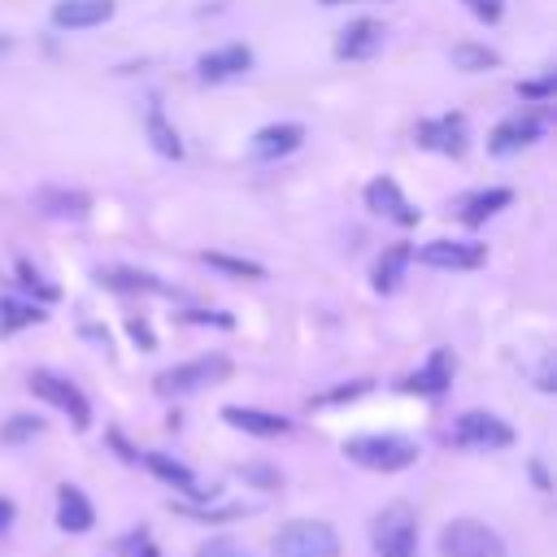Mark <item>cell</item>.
Segmentation results:
<instances>
[{
    "label": "cell",
    "mask_w": 557,
    "mask_h": 557,
    "mask_svg": "<svg viewBox=\"0 0 557 557\" xmlns=\"http://www.w3.org/2000/svg\"><path fill=\"white\" fill-rule=\"evenodd\" d=\"M374 557H413L418 553V513L405 500H392L370 522Z\"/></svg>",
    "instance_id": "obj_1"
},
{
    "label": "cell",
    "mask_w": 557,
    "mask_h": 557,
    "mask_svg": "<svg viewBox=\"0 0 557 557\" xmlns=\"http://www.w3.org/2000/svg\"><path fill=\"white\" fill-rule=\"evenodd\" d=\"M344 457L357 461L361 470H379V474H396L405 466L418 461V444L405 435H357L344 444Z\"/></svg>",
    "instance_id": "obj_2"
},
{
    "label": "cell",
    "mask_w": 557,
    "mask_h": 557,
    "mask_svg": "<svg viewBox=\"0 0 557 557\" xmlns=\"http://www.w3.org/2000/svg\"><path fill=\"white\" fill-rule=\"evenodd\" d=\"M274 557H339V535L322 518H292L274 535Z\"/></svg>",
    "instance_id": "obj_3"
},
{
    "label": "cell",
    "mask_w": 557,
    "mask_h": 557,
    "mask_svg": "<svg viewBox=\"0 0 557 557\" xmlns=\"http://www.w3.org/2000/svg\"><path fill=\"white\" fill-rule=\"evenodd\" d=\"M440 557H505V540L479 518H453L440 531Z\"/></svg>",
    "instance_id": "obj_4"
},
{
    "label": "cell",
    "mask_w": 557,
    "mask_h": 557,
    "mask_svg": "<svg viewBox=\"0 0 557 557\" xmlns=\"http://www.w3.org/2000/svg\"><path fill=\"white\" fill-rule=\"evenodd\" d=\"M231 374V361L222 352H209V357H196V361H183V366H170L157 374V392L161 396H187V392H200L218 379Z\"/></svg>",
    "instance_id": "obj_5"
},
{
    "label": "cell",
    "mask_w": 557,
    "mask_h": 557,
    "mask_svg": "<svg viewBox=\"0 0 557 557\" xmlns=\"http://www.w3.org/2000/svg\"><path fill=\"white\" fill-rule=\"evenodd\" d=\"M448 440L461 448H509L513 444V426L487 409H470L448 426Z\"/></svg>",
    "instance_id": "obj_6"
},
{
    "label": "cell",
    "mask_w": 557,
    "mask_h": 557,
    "mask_svg": "<svg viewBox=\"0 0 557 557\" xmlns=\"http://www.w3.org/2000/svg\"><path fill=\"white\" fill-rule=\"evenodd\" d=\"M26 387H30L39 400H48L52 409H61L78 431H83V426H91V405H87V396H83L70 379H61V374H52V370H35Z\"/></svg>",
    "instance_id": "obj_7"
},
{
    "label": "cell",
    "mask_w": 557,
    "mask_h": 557,
    "mask_svg": "<svg viewBox=\"0 0 557 557\" xmlns=\"http://www.w3.org/2000/svg\"><path fill=\"white\" fill-rule=\"evenodd\" d=\"M366 209H374L379 218H392L396 226H418V218H422V209L400 191V183L396 178H374L370 187H366Z\"/></svg>",
    "instance_id": "obj_8"
},
{
    "label": "cell",
    "mask_w": 557,
    "mask_h": 557,
    "mask_svg": "<svg viewBox=\"0 0 557 557\" xmlns=\"http://www.w3.org/2000/svg\"><path fill=\"white\" fill-rule=\"evenodd\" d=\"M483 257H487V248L474 239H431L418 248V261L431 270H474V265H483Z\"/></svg>",
    "instance_id": "obj_9"
},
{
    "label": "cell",
    "mask_w": 557,
    "mask_h": 557,
    "mask_svg": "<svg viewBox=\"0 0 557 557\" xmlns=\"http://www.w3.org/2000/svg\"><path fill=\"white\" fill-rule=\"evenodd\" d=\"M453 370H457L453 348H431V357L405 379V392H418V396H444L448 383H453Z\"/></svg>",
    "instance_id": "obj_10"
},
{
    "label": "cell",
    "mask_w": 557,
    "mask_h": 557,
    "mask_svg": "<svg viewBox=\"0 0 557 557\" xmlns=\"http://www.w3.org/2000/svg\"><path fill=\"white\" fill-rule=\"evenodd\" d=\"M383 22H374V17H357V22H348L344 30H339V39H335V57L339 61H366V57H374L379 48H383Z\"/></svg>",
    "instance_id": "obj_11"
},
{
    "label": "cell",
    "mask_w": 557,
    "mask_h": 557,
    "mask_svg": "<svg viewBox=\"0 0 557 557\" xmlns=\"http://www.w3.org/2000/svg\"><path fill=\"white\" fill-rule=\"evenodd\" d=\"M252 70V52L244 44H226V48H213L196 61V78L200 83H226V78H239Z\"/></svg>",
    "instance_id": "obj_12"
},
{
    "label": "cell",
    "mask_w": 557,
    "mask_h": 557,
    "mask_svg": "<svg viewBox=\"0 0 557 557\" xmlns=\"http://www.w3.org/2000/svg\"><path fill=\"white\" fill-rule=\"evenodd\" d=\"M418 144L444 157H461L466 152V117L461 113H444L431 122H418Z\"/></svg>",
    "instance_id": "obj_13"
},
{
    "label": "cell",
    "mask_w": 557,
    "mask_h": 557,
    "mask_svg": "<svg viewBox=\"0 0 557 557\" xmlns=\"http://www.w3.org/2000/svg\"><path fill=\"white\" fill-rule=\"evenodd\" d=\"M540 135H544V122H540L535 113H513V117L496 122V131H492V139H487V148H492L496 157H509V152H522L527 144H535Z\"/></svg>",
    "instance_id": "obj_14"
},
{
    "label": "cell",
    "mask_w": 557,
    "mask_h": 557,
    "mask_svg": "<svg viewBox=\"0 0 557 557\" xmlns=\"http://www.w3.org/2000/svg\"><path fill=\"white\" fill-rule=\"evenodd\" d=\"M305 144V126L300 122H274V126H261L248 144V152L257 161H278V157H292L296 148Z\"/></svg>",
    "instance_id": "obj_15"
},
{
    "label": "cell",
    "mask_w": 557,
    "mask_h": 557,
    "mask_svg": "<svg viewBox=\"0 0 557 557\" xmlns=\"http://www.w3.org/2000/svg\"><path fill=\"white\" fill-rule=\"evenodd\" d=\"M222 422L244 431V435H257V440H274V435H287L292 431V418L283 413H265V409H248V405H226L222 409Z\"/></svg>",
    "instance_id": "obj_16"
},
{
    "label": "cell",
    "mask_w": 557,
    "mask_h": 557,
    "mask_svg": "<svg viewBox=\"0 0 557 557\" xmlns=\"http://www.w3.org/2000/svg\"><path fill=\"white\" fill-rule=\"evenodd\" d=\"M113 17V0H57L52 4V26L61 30H87Z\"/></svg>",
    "instance_id": "obj_17"
},
{
    "label": "cell",
    "mask_w": 557,
    "mask_h": 557,
    "mask_svg": "<svg viewBox=\"0 0 557 557\" xmlns=\"http://www.w3.org/2000/svg\"><path fill=\"white\" fill-rule=\"evenodd\" d=\"M91 522H96V509H91V500L83 496V487L61 483V487H57V527L70 531V535H83V531H91Z\"/></svg>",
    "instance_id": "obj_18"
},
{
    "label": "cell",
    "mask_w": 557,
    "mask_h": 557,
    "mask_svg": "<svg viewBox=\"0 0 557 557\" xmlns=\"http://www.w3.org/2000/svg\"><path fill=\"white\" fill-rule=\"evenodd\" d=\"M509 200H513L509 187H483V191H474V196H466V200L457 205V218H461L466 226H483V222H487L492 213H500Z\"/></svg>",
    "instance_id": "obj_19"
},
{
    "label": "cell",
    "mask_w": 557,
    "mask_h": 557,
    "mask_svg": "<svg viewBox=\"0 0 557 557\" xmlns=\"http://www.w3.org/2000/svg\"><path fill=\"white\" fill-rule=\"evenodd\" d=\"M35 209L39 213H48V218H87V209H91V200L83 196V191H65V187H44V191H35Z\"/></svg>",
    "instance_id": "obj_20"
},
{
    "label": "cell",
    "mask_w": 557,
    "mask_h": 557,
    "mask_svg": "<svg viewBox=\"0 0 557 557\" xmlns=\"http://www.w3.org/2000/svg\"><path fill=\"white\" fill-rule=\"evenodd\" d=\"M135 461H144L161 483H174L178 492H191V496H205V487L196 483V474L183 466V461H174V457H165V453H139Z\"/></svg>",
    "instance_id": "obj_21"
},
{
    "label": "cell",
    "mask_w": 557,
    "mask_h": 557,
    "mask_svg": "<svg viewBox=\"0 0 557 557\" xmlns=\"http://www.w3.org/2000/svg\"><path fill=\"white\" fill-rule=\"evenodd\" d=\"M413 261V248L409 244H392L379 261H374V292H383V296H392L396 287H400V278H405V265Z\"/></svg>",
    "instance_id": "obj_22"
},
{
    "label": "cell",
    "mask_w": 557,
    "mask_h": 557,
    "mask_svg": "<svg viewBox=\"0 0 557 557\" xmlns=\"http://www.w3.org/2000/svg\"><path fill=\"white\" fill-rule=\"evenodd\" d=\"M44 318H48V313H44V305H35V300L0 296V335H13V331L35 326V322H44Z\"/></svg>",
    "instance_id": "obj_23"
},
{
    "label": "cell",
    "mask_w": 557,
    "mask_h": 557,
    "mask_svg": "<svg viewBox=\"0 0 557 557\" xmlns=\"http://www.w3.org/2000/svg\"><path fill=\"white\" fill-rule=\"evenodd\" d=\"M100 283L117 287V292H165V283H157V274H144V270H126V265H109V270H96Z\"/></svg>",
    "instance_id": "obj_24"
},
{
    "label": "cell",
    "mask_w": 557,
    "mask_h": 557,
    "mask_svg": "<svg viewBox=\"0 0 557 557\" xmlns=\"http://www.w3.org/2000/svg\"><path fill=\"white\" fill-rule=\"evenodd\" d=\"M148 139H152V148H157L161 157H174V161L183 157V144H178V135H174V126L165 122V113H161L157 104L148 109Z\"/></svg>",
    "instance_id": "obj_25"
},
{
    "label": "cell",
    "mask_w": 557,
    "mask_h": 557,
    "mask_svg": "<svg viewBox=\"0 0 557 557\" xmlns=\"http://www.w3.org/2000/svg\"><path fill=\"white\" fill-rule=\"evenodd\" d=\"M205 265L222 270V274H235V278H265V265L261 261H248V257H226V252H200Z\"/></svg>",
    "instance_id": "obj_26"
},
{
    "label": "cell",
    "mask_w": 557,
    "mask_h": 557,
    "mask_svg": "<svg viewBox=\"0 0 557 557\" xmlns=\"http://www.w3.org/2000/svg\"><path fill=\"white\" fill-rule=\"evenodd\" d=\"M453 65L466 70V74H479V70L500 65V57H496L492 48H483V44H457V48H453Z\"/></svg>",
    "instance_id": "obj_27"
},
{
    "label": "cell",
    "mask_w": 557,
    "mask_h": 557,
    "mask_svg": "<svg viewBox=\"0 0 557 557\" xmlns=\"http://www.w3.org/2000/svg\"><path fill=\"white\" fill-rule=\"evenodd\" d=\"M44 431V418H30V413H13L9 422H4V431H0V440L4 444H22V440H35Z\"/></svg>",
    "instance_id": "obj_28"
},
{
    "label": "cell",
    "mask_w": 557,
    "mask_h": 557,
    "mask_svg": "<svg viewBox=\"0 0 557 557\" xmlns=\"http://www.w3.org/2000/svg\"><path fill=\"white\" fill-rule=\"evenodd\" d=\"M17 278H22V287H26V292H35V296H39V305L57 300V287H52V283H44V274H39L30 261H17Z\"/></svg>",
    "instance_id": "obj_29"
},
{
    "label": "cell",
    "mask_w": 557,
    "mask_h": 557,
    "mask_svg": "<svg viewBox=\"0 0 557 557\" xmlns=\"http://www.w3.org/2000/svg\"><path fill=\"white\" fill-rule=\"evenodd\" d=\"M196 557H248V548H239V544L226 540V535H213V540H205V544L196 548Z\"/></svg>",
    "instance_id": "obj_30"
},
{
    "label": "cell",
    "mask_w": 557,
    "mask_h": 557,
    "mask_svg": "<svg viewBox=\"0 0 557 557\" xmlns=\"http://www.w3.org/2000/svg\"><path fill=\"white\" fill-rule=\"evenodd\" d=\"M122 557H157V544L148 540V531H131V535H122Z\"/></svg>",
    "instance_id": "obj_31"
},
{
    "label": "cell",
    "mask_w": 557,
    "mask_h": 557,
    "mask_svg": "<svg viewBox=\"0 0 557 557\" xmlns=\"http://www.w3.org/2000/svg\"><path fill=\"white\" fill-rule=\"evenodd\" d=\"M553 87H557V78H553V74H544V78L518 83V96H522V100H548V96H553Z\"/></svg>",
    "instance_id": "obj_32"
},
{
    "label": "cell",
    "mask_w": 557,
    "mask_h": 557,
    "mask_svg": "<svg viewBox=\"0 0 557 557\" xmlns=\"http://www.w3.org/2000/svg\"><path fill=\"white\" fill-rule=\"evenodd\" d=\"M466 9H470L479 22H500V13H505V0H466Z\"/></svg>",
    "instance_id": "obj_33"
},
{
    "label": "cell",
    "mask_w": 557,
    "mask_h": 557,
    "mask_svg": "<svg viewBox=\"0 0 557 557\" xmlns=\"http://www.w3.org/2000/svg\"><path fill=\"white\" fill-rule=\"evenodd\" d=\"M126 331H131V339H135L144 352H148V348H157V339H152V326H148L144 318H131V322H126Z\"/></svg>",
    "instance_id": "obj_34"
},
{
    "label": "cell",
    "mask_w": 557,
    "mask_h": 557,
    "mask_svg": "<svg viewBox=\"0 0 557 557\" xmlns=\"http://www.w3.org/2000/svg\"><path fill=\"white\" fill-rule=\"evenodd\" d=\"M361 392H370V383H348V387H335V392L318 396V405H339V400H352V396H361Z\"/></svg>",
    "instance_id": "obj_35"
},
{
    "label": "cell",
    "mask_w": 557,
    "mask_h": 557,
    "mask_svg": "<svg viewBox=\"0 0 557 557\" xmlns=\"http://www.w3.org/2000/svg\"><path fill=\"white\" fill-rule=\"evenodd\" d=\"M187 518H239L244 505H226V509H196V505H178Z\"/></svg>",
    "instance_id": "obj_36"
},
{
    "label": "cell",
    "mask_w": 557,
    "mask_h": 557,
    "mask_svg": "<svg viewBox=\"0 0 557 557\" xmlns=\"http://www.w3.org/2000/svg\"><path fill=\"white\" fill-rule=\"evenodd\" d=\"M239 474H244V479H252V483H261V487H278V474H274L270 466H244Z\"/></svg>",
    "instance_id": "obj_37"
},
{
    "label": "cell",
    "mask_w": 557,
    "mask_h": 557,
    "mask_svg": "<svg viewBox=\"0 0 557 557\" xmlns=\"http://www.w3.org/2000/svg\"><path fill=\"white\" fill-rule=\"evenodd\" d=\"M187 322H213V326H231V318H226V313H218V309H191V313H187Z\"/></svg>",
    "instance_id": "obj_38"
},
{
    "label": "cell",
    "mask_w": 557,
    "mask_h": 557,
    "mask_svg": "<svg viewBox=\"0 0 557 557\" xmlns=\"http://www.w3.org/2000/svg\"><path fill=\"white\" fill-rule=\"evenodd\" d=\"M9 527H13V505L0 500V531H9Z\"/></svg>",
    "instance_id": "obj_39"
},
{
    "label": "cell",
    "mask_w": 557,
    "mask_h": 557,
    "mask_svg": "<svg viewBox=\"0 0 557 557\" xmlns=\"http://www.w3.org/2000/svg\"><path fill=\"white\" fill-rule=\"evenodd\" d=\"M322 4H344V0H322Z\"/></svg>",
    "instance_id": "obj_40"
}]
</instances>
